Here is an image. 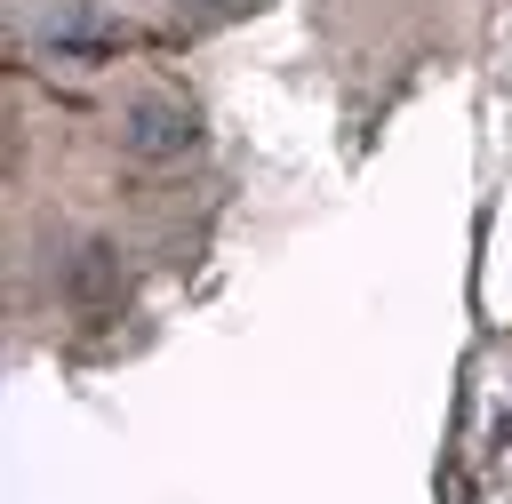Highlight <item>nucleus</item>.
<instances>
[{
  "label": "nucleus",
  "mask_w": 512,
  "mask_h": 504,
  "mask_svg": "<svg viewBox=\"0 0 512 504\" xmlns=\"http://www.w3.org/2000/svg\"><path fill=\"white\" fill-rule=\"evenodd\" d=\"M120 144L144 152V160H176V152L200 144V120H192V104H176V96H136V104L120 112Z\"/></svg>",
  "instance_id": "1"
},
{
  "label": "nucleus",
  "mask_w": 512,
  "mask_h": 504,
  "mask_svg": "<svg viewBox=\"0 0 512 504\" xmlns=\"http://www.w3.org/2000/svg\"><path fill=\"white\" fill-rule=\"evenodd\" d=\"M208 8H240V0H208Z\"/></svg>",
  "instance_id": "2"
}]
</instances>
